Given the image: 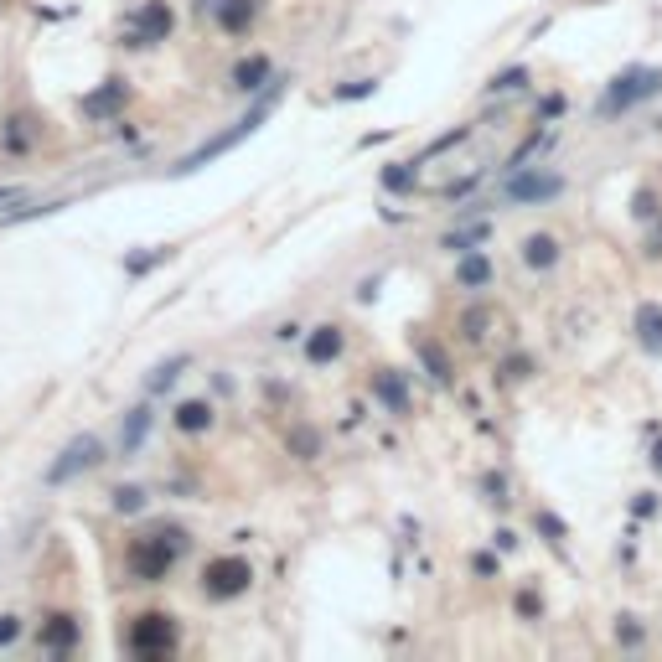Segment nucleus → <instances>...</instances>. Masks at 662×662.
<instances>
[{
    "label": "nucleus",
    "instance_id": "nucleus-14",
    "mask_svg": "<svg viewBox=\"0 0 662 662\" xmlns=\"http://www.w3.org/2000/svg\"><path fill=\"white\" fill-rule=\"evenodd\" d=\"M373 388H378V399H388V409H399V414L409 409V399H404V383H399L394 373H378V378H373Z\"/></svg>",
    "mask_w": 662,
    "mask_h": 662
},
{
    "label": "nucleus",
    "instance_id": "nucleus-9",
    "mask_svg": "<svg viewBox=\"0 0 662 662\" xmlns=\"http://www.w3.org/2000/svg\"><path fill=\"white\" fill-rule=\"evenodd\" d=\"M306 357H311L316 368L331 363V357H342V326H316L311 342H306Z\"/></svg>",
    "mask_w": 662,
    "mask_h": 662
},
{
    "label": "nucleus",
    "instance_id": "nucleus-17",
    "mask_svg": "<svg viewBox=\"0 0 662 662\" xmlns=\"http://www.w3.org/2000/svg\"><path fill=\"white\" fill-rule=\"evenodd\" d=\"M182 368H187V357H171V363H161V368H156V378H150V388H166V383H171L176 373H182Z\"/></svg>",
    "mask_w": 662,
    "mask_h": 662
},
{
    "label": "nucleus",
    "instance_id": "nucleus-8",
    "mask_svg": "<svg viewBox=\"0 0 662 662\" xmlns=\"http://www.w3.org/2000/svg\"><path fill=\"white\" fill-rule=\"evenodd\" d=\"M523 264L528 269H554L559 264V238L554 233H528L523 238Z\"/></svg>",
    "mask_w": 662,
    "mask_h": 662
},
{
    "label": "nucleus",
    "instance_id": "nucleus-6",
    "mask_svg": "<svg viewBox=\"0 0 662 662\" xmlns=\"http://www.w3.org/2000/svg\"><path fill=\"white\" fill-rule=\"evenodd\" d=\"M269 114V104H259L254 114H244V119H238V125L228 130V135H218V140H207L202 150H192V156L182 161V166H176V171H197V166H207V161H213V156H223V150H233L238 140H244V135H254V125H259V119Z\"/></svg>",
    "mask_w": 662,
    "mask_h": 662
},
{
    "label": "nucleus",
    "instance_id": "nucleus-20",
    "mask_svg": "<svg viewBox=\"0 0 662 662\" xmlns=\"http://www.w3.org/2000/svg\"><path fill=\"white\" fill-rule=\"evenodd\" d=\"M16 631H21V621H16V616H0V647L16 642Z\"/></svg>",
    "mask_w": 662,
    "mask_h": 662
},
{
    "label": "nucleus",
    "instance_id": "nucleus-3",
    "mask_svg": "<svg viewBox=\"0 0 662 662\" xmlns=\"http://www.w3.org/2000/svg\"><path fill=\"white\" fill-rule=\"evenodd\" d=\"M249 585H254V569H249V559H238V554H223V559H213L202 569V590L213 600H233V595H244Z\"/></svg>",
    "mask_w": 662,
    "mask_h": 662
},
{
    "label": "nucleus",
    "instance_id": "nucleus-13",
    "mask_svg": "<svg viewBox=\"0 0 662 662\" xmlns=\"http://www.w3.org/2000/svg\"><path fill=\"white\" fill-rule=\"evenodd\" d=\"M176 425H182V430H207V425H213V409H207L202 399H192V404H182V409H176Z\"/></svg>",
    "mask_w": 662,
    "mask_h": 662
},
{
    "label": "nucleus",
    "instance_id": "nucleus-16",
    "mask_svg": "<svg viewBox=\"0 0 662 662\" xmlns=\"http://www.w3.org/2000/svg\"><path fill=\"white\" fill-rule=\"evenodd\" d=\"M145 430H150V409H135V414H130V425H125V450H135Z\"/></svg>",
    "mask_w": 662,
    "mask_h": 662
},
{
    "label": "nucleus",
    "instance_id": "nucleus-18",
    "mask_svg": "<svg viewBox=\"0 0 662 662\" xmlns=\"http://www.w3.org/2000/svg\"><path fill=\"white\" fill-rule=\"evenodd\" d=\"M140 502H145V492H140V487H125V492L114 497V507H119V513H135Z\"/></svg>",
    "mask_w": 662,
    "mask_h": 662
},
{
    "label": "nucleus",
    "instance_id": "nucleus-5",
    "mask_svg": "<svg viewBox=\"0 0 662 662\" xmlns=\"http://www.w3.org/2000/svg\"><path fill=\"white\" fill-rule=\"evenodd\" d=\"M99 456H104V445L94 440V435H78L68 450H63V456H57L52 461V471H47V481H52V487H57V481H73L78 471H88V466H99Z\"/></svg>",
    "mask_w": 662,
    "mask_h": 662
},
{
    "label": "nucleus",
    "instance_id": "nucleus-12",
    "mask_svg": "<svg viewBox=\"0 0 662 662\" xmlns=\"http://www.w3.org/2000/svg\"><path fill=\"white\" fill-rule=\"evenodd\" d=\"M264 78H269V57H249V63L233 68V88H244V94H249V88H259Z\"/></svg>",
    "mask_w": 662,
    "mask_h": 662
},
{
    "label": "nucleus",
    "instance_id": "nucleus-11",
    "mask_svg": "<svg viewBox=\"0 0 662 662\" xmlns=\"http://www.w3.org/2000/svg\"><path fill=\"white\" fill-rule=\"evenodd\" d=\"M456 280H461L466 290H481V285L492 280V264L481 259V254H471V259H461V264H456Z\"/></svg>",
    "mask_w": 662,
    "mask_h": 662
},
{
    "label": "nucleus",
    "instance_id": "nucleus-19",
    "mask_svg": "<svg viewBox=\"0 0 662 662\" xmlns=\"http://www.w3.org/2000/svg\"><path fill=\"white\" fill-rule=\"evenodd\" d=\"M47 647H73V626H68V616H63V626H52V631H47Z\"/></svg>",
    "mask_w": 662,
    "mask_h": 662
},
{
    "label": "nucleus",
    "instance_id": "nucleus-15",
    "mask_svg": "<svg viewBox=\"0 0 662 662\" xmlns=\"http://www.w3.org/2000/svg\"><path fill=\"white\" fill-rule=\"evenodd\" d=\"M140 21H145V32H150V37H166V32H171V11H166V6H150Z\"/></svg>",
    "mask_w": 662,
    "mask_h": 662
},
{
    "label": "nucleus",
    "instance_id": "nucleus-23",
    "mask_svg": "<svg viewBox=\"0 0 662 662\" xmlns=\"http://www.w3.org/2000/svg\"><path fill=\"white\" fill-rule=\"evenodd\" d=\"M652 461H657V466H662V445H657V456H652Z\"/></svg>",
    "mask_w": 662,
    "mask_h": 662
},
{
    "label": "nucleus",
    "instance_id": "nucleus-1",
    "mask_svg": "<svg viewBox=\"0 0 662 662\" xmlns=\"http://www.w3.org/2000/svg\"><path fill=\"white\" fill-rule=\"evenodd\" d=\"M176 554H182V533H150V538H140V544L130 549V569L140 580H166V569L176 564Z\"/></svg>",
    "mask_w": 662,
    "mask_h": 662
},
{
    "label": "nucleus",
    "instance_id": "nucleus-22",
    "mask_svg": "<svg viewBox=\"0 0 662 662\" xmlns=\"http://www.w3.org/2000/svg\"><path fill=\"white\" fill-rule=\"evenodd\" d=\"M16 197H21L16 187H0V202H16Z\"/></svg>",
    "mask_w": 662,
    "mask_h": 662
},
{
    "label": "nucleus",
    "instance_id": "nucleus-2",
    "mask_svg": "<svg viewBox=\"0 0 662 662\" xmlns=\"http://www.w3.org/2000/svg\"><path fill=\"white\" fill-rule=\"evenodd\" d=\"M652 94H662V73H657V68H631V73H621V78L606 88L600 114H621V109L642 104V99H652Z\"/></svg>",
    "mask_w": 662,
    "mask_h": 662
},
{
    "label": "nucleus",
    "instance_id": "nucleus-21",
    "mask_svg": "<svg viewBox=\"0 0 662 662\" xmlns=\"http://www.w3.org/2000/svg\"><path fill=\"white\" fill-rule=\"evenodd\" d=\"M523 83V68H513V73H502V78H492V88H518Z\"/></svg>",
    "mask_w": 662,
    "mask_h": 662
},
{
    "label": "nucleus",
    "instance_id": "nucleus-4",
    "mask_svg": "<svg viewBox=\"0 0 662 662\" xmlns=\"http://www.w3.org/2000/svg\"><path fill=\"white\" fill-rule=\"evenodd\" d=\"M176 647V626H171V616H140L135 621V631H130V652L135 657H166Z\"/></svg>",
    "mask_w": 662,
    "mask_h": 662
},
{
    "label": "nucleus",
    "instance_id": "nucleus-10",
    "mask_svg": "<svg viewBox=\"0 0 662 662\" xmlns=\"http://www.w3.org/2000/svg\"><path fill=\"white\" fill-rule=\"evenodd\" d=\"M637 337H642L647 352L662 357V306H642V311H637Z\"/></svg>",
    "mask_w": 662,
    "mask_h": 662
},
{
    "label": "nucleus",
    "instance_id": "nucleus-7",
    "mask_svg": "<svg viewBox=\"0 0 662 662\" xmlns=\"http://www.w3.org/2000/svg\"><path fill=\"white\" fill-rule=\"evenodd\" d=\"M559 192H564V176H538V171H528V176H513V182H507V202H549Z\"/></svg>",
    "mask_w": 662,
    "mask_h": 662
}]
</instances>
